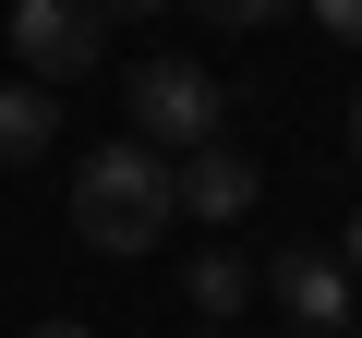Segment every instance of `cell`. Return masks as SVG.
Here are the masks:
<instances>
[{
	"mask_svg": "<svg viewBox=\"0 0 362 338\" xmlns=\"http://www.w3.org/2000/svg\"><path fill=\"white\" fill-rule=\"evenodd\" d=\"M169 218H181V194H169V157L133 133H109V145H85V169H73V242H97V254H145V242H169Z\"/></svg>",
	"mask_w": 362,
	"mask_h": 338,
	"instance_id": "1",
	"label": "cell"
},
{
	"mask_svg": "<svg viewBox=\"0 0 362 338\" xmlns=\"http://www.w3.org/2000/svg\"><path fill=\"white\" fill-rule=\"evenodd\" d=\"M133 133L157 145V157H194V145H218L230 133V85L206 73V61H181V49H157V61H133Z\"/></svg>",
	"mask_w": 362,
	"mask_h": 338,
	"instance_id": "2",
	"label": "cell"
},
{
	"mask_svg": "<svg viewBox=\"0 0 362 338\" xmlns=\"http://www.w3.org/2000/svg\"><path fill=\"white\" fill-rule=\"evenodd\" d=\"M0 49H25L37 85H85L109 61V13L97 0H13V13H0Z\"/></svg>",
	"mask_w": 362,
	"mask_h": 338,
	"instance_id": "3",
	"label": "cell"
},
{
	"mask_svg": "<svg viewBox=\"0 0 362 338\" xmlns=\"http://www.w3.org/2000/svg\"><path fill=\"white\" fill-rule=\"evenodd\" d=\"M266 302H278L290 326H314V338H338V326L362 314V302H350V266L314 254V242H278V254H266Z\"/></svg>",
	"mask_w": 362,
	"mask_h": 338,
	"instance_id": "4",
	"label": "cell"
},
{
	"mask_svg": "<svg viewBox=\"0 0 362 338\" xmlns=\"http://www.w3.org/2000/svg\"><path fill=\"white\" fill-rule=\"evenodd\" d=\"M169 194H181V218H206V230H230V218H254V194H266V169L218 133V145H194V157H169Z\"/></svg>",
	"mask_w": 362,
	"mask_h": 338,
	"instance_id": "5",
	"label": "cell"
},
{
	"mask_svg": "<svg viewBox=\"0 0 362 338\" xmlns=\"http://www.w3.org/2000/svg\"><path fill=\"white\" fill-rule=\"evenodd\" d=\"M61 145V85H0V169H37Z\"/></svg>",
	"mask_w": 362,
	"mask_h": 338,
	"instance_id": "6",
	"label": "cell"
},
{
	"mask_svg": "<svg viewBox=\"0 0 362 338\" xmlns=\"http://www.w3.org/2000/svg\"><path fill=\"white\" fill-rule=\"evenodd\" d=\"M181 290H194V314H206V326H230V314H242V302H254V266H242V254H230V242H206V254H194V266H181Z\"/></svg>",
	"mask_w": 362,
	"mask_h": 338,
	"instance_id": "7",
	"label": "cell"
},
{
	"mask_svg": "<svg viewBox=\"0 0 362 338\" xmlns=\"http://www.w3.org/2000/svg\"><path fill=\"white\" fill-rule=\"evenodd\" d=\"M181 13H206V25H230V37H254V25H278L290 0H181Z\"/></svg>",
	"mask_w": 362,
	"mask_h": 338,
	"instance_id": "8",
	"label": "cell"
},
{
	"mask_svg": "<svg viewBox=\"0 0 362 338\" xmlns=\"http://www.w3.org/2000/svg\"><path fill=\"white\" fill-rule=\"evenodd\" d=\"M314 25H326L338 49H362V0H314Z\"/></svg>",
	"mask_w": 362,
	"mask_h": 338,
	"instance_id": "9",
	"label": "cell"
},
{
	"mask_svg": "<svg viewBox=\"0 0 362 338\" xmlns=\"http://www.w3.org/2000/svg\"><path fill=\"white\" fill-rule=\"evenodd\" d=\"M338 266H350V278H362V218H350V230H338Z\"/></svg>",
	"mask_w": 362,
	"mask_h": 338,
	"instance_id": "10",
	"label": "cell"
},
{
	"mask_svg": "<svg viewBox=\"0 0 362 338\" xmlns=\"http://www.w3.org/2000/svg\"><path fill=\"white\" fill-rule=\"evenodd\" d=\"M37 338H97V326H73V314H61V326H37Z\"/></svg>",
	"mask_w": 362,
	"mask_h": 338,
	"instance_id": "11",
	"label": "cell"
},
{
	"mask_svg": "<svg viewBox=\"0 0 362 338\" xmlns=\"http://www.w3.org/2000/svg\"><path fill=\"white\" fill-rule=\"evenodd\" d=\"M350 157H362V85H350Z\"/></svg>",
	"mask_w": 362,
	"mask_h": 338,
	"instance_id": "12",
	"label": "cell"
},
{
	"mask_svg": "<svg viewBox=\"0 0 362 338\" xmlns=\"http://www.w3.org/2000/svg\"><path fill=\"white\" fill-rule=\"evenodd\" d=\"M97 13H157V0H97Z\"/></svg>",
	"mask_w": 362,
	"mask_h": 338,
	"instance_id": "13",
	"label": "cell"
},
{
	"mask_svg": "<svg viewBox=\"0 0 362 338\" xmlns=\"http://www.w3.org/2000/svg\"><path fill=\"white\" fill-rule=\"evenodd\" d=\"M206 338H230V326H206Z\"/></svg>",
	"mask_w": 362,
	"mask_h": 338,
	"instance_id": "14",
	"label": "cell"
},
{
	"mask_svg": "<svg viewBox=\"0 0 362 338\" xmlns=\"http://www.w3.org/2000/svg\"><path fill=\"white\" fill-rule=\"evenodd\" d=\"M350 326H362V314H350Z\"/></svg>",
	"mask_w": 362,
	"mask_h": 338,
	"instance_id": "15",
	"label": "cell"
}]
</instances>
